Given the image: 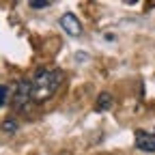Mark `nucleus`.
I'll list each match as a JSON object with an SVG mask.
<instances>
[{
	"mask_svg": "<svg viewBox=\"0 0 155 155\" xmlns=\"http://www.w3.org/2000/svg\"><path fill=\"white\" fill-rule=\"evenodd\" d=\"M63 84V71L58 69H41L30 80V97L35 104H43L52 99L54 93Z\"/></svg>",
	"mask_w": 155,
	"mask_h": 155,
	"instance_id": "obj_1",
	"label": "nucleus"
},
{
	"mask_svg": "<svg viewBox=\"0 0 155 155\" xmlns=\"http://www.w3.org/2000/svg\"><path fill=\"white\" fill-rule=\"evenodd\" d=\"M32 101L30 97V80H22L15 88V95H13V108L15 110H24L28 104Z\"/></svg>",
	"mask_w": 155,
	"mask_h": 155,
	"instance_id": "obj_2",
	"label": "nucleus"
},
{
	"mask_svg": "<svg viewBox=\"0 0 155 155\" xmlns=\"http://www.w3.org/2000/svg\"><path fill=\"white\" fill-rule=\"evenodd\" d=\"M134 142H136V149H138V151L155 153V134H151V131H142V129L136 131Z\"/></svg>",
	"mask_w": 155,
	"mask_h": 155,
	"instance_id": "obj_3",
	"label": "nucleus"
},
{
	"mask_svg": "<svg viewBox=\"0 0 155 155\" xmlns=\"http://www.w3.org/2000/svg\"><path fill=\"white\" fill-rule=\"evenodd\" d=\"M61 28L69 35V37H80L82 35V24L73 13H65L61 17Z\"/></svg>",
	"mask_w": 155,
	"mask_h": 155,
	"instance_id": "obj_4",
	"label": "nucleus"
},
{
	"mask_svg": "<svg viewBox=\"0 0 155 155\" xmlns=\"http://www.w3.org/2000/svg\"><path fill=\"white\" fill-rule=\"evenodd\" d=\"M112 106V95L110 93H101L99 99H97V110H108Z\"/></svg>",
	"mask_w": 155,
	"mask_h": 155,
	"instance_id": "obj_5",
	"label": "nucleus"
},
{
	"mask_svg": "<svg viewBox=\"0 0 155 155\" xmlns=\"http://www.w3.org/2000/svg\"><path fill=\"white\" fill-rule=\"evenodd\" d=\"M2 129H5V131H7V134H13V131H15V129H17V123H15V121H13V119H7V121H5V123H2Z\"/></svg>",
	"mask_w": 155,
	"mask_h": 155,
	"instance_id": "obj_6",
	"label": "nucleus"
},
{
	"mask_svg": "<svg viewBox=\"0 0 155 155\" xmlns=\"http://www.w3.org/2000/svg\"><path fill=\"white\" fill-rule=\"evenodd\" d=\"M7 99H9V88L0 84V108H2V106L7 104Z\"/></svg>",
	"mask_w": 155,
	"mask_h": 155,
	"instance_id": "obj_7",
	"label": "nucleus"
},
{
	"mask_svg": "<svg viewBox=\"0 0 155 155\" xmlns=\"http://www.w3.org/2000/svg\"><path fill=\"white\" fill-rule=\"evenodd\" d=\"M30 7L32 9H45V7H50V2H30Z\"/></svg>",
	"mask_w": 155,
	"mask_h": 155,
	"instance_id": "obj_8",
	"label": "nucleus"
}]
</instances>
